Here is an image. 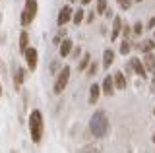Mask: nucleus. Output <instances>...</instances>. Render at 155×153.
I'll use <instances>...</instances> for the list:
<instances>
[{
	"label": "nucleus",
	"mask_w": 155,
	"mask_h": 153,
	"mask_svg": "<svg viewBox=\"0 0 155 153\" xmlns=\"http://www.w3.org/2000/svg\"><path fill=\"white\" fill-rule=\"evenodd\" d=\"M105 16H107V18H113V10H110V8H107V12H105Z\"/></svg>",
	"instance_id": "c756f323"
},
{
	"label": "nucleus",
	"mask_w": 155,
	"mask_h": 153,
	"mask_svg": "<svg viewBox=\"0 0 155 153\" xmlns=\"http://www.w3.org/2000/svg\"><path fill=\"white\" fill-rule=\"evenodd\" d=\"M93 20H95V14H93V12H89V14H87V21L91 23V21H93Z\"/></svg>",
	"instance_id": "c85d7f7f"
},
{
	"label": "nucleus",
	"mask_w": 155,
	"mask_h": 153,
	"mask_svg": "<svg viewBox=\"0 0 155 153\" xmlns=\"http://www.w3.org/2000/svg\"><path fill=\"white\" fill-rule=\"evenodd\" d=\"M80 54H81V49H80V47H78V49H76V47H74V50H72V58H80Z\"/></svg>",
	"instance_id": "a878e982"
},
{
	"label": "nucleus",
	"mask_w": 155,
	"mask_h": 153,
	"mask_svg": "<svg viewBox=\"0 0 155 153\" xmlns=\"http://www.w3.org/2000/svg\"><path fill=\"white\" fill-rule=\"evenodd\" d=\"M99 95H101V87L93 83V85L89 87V103H91V105H95V103H97V99H99Z\"/></svg>",
	"instance_id": "dca6fc26"
},
{
	"label": "nucleus",
	"mask_w": 155,
	"mask_h": 153,
	"mask_svg": "<svg viewBox=\"0 0 155 153\" xmlns=\"http://www.w3.org/2000/svg\"><path fill=\"white\" fill-rule=\"evenodd\" d=\"M89 128L91 132H93L95 138H105L107 134H109V116H107L105 111H97L93 112V116H91V122H89Z\"/></svg>",
	"instance_id": "f03ea898"
},
{
	"label": "nucleus",
	"mask_w": 155,
	"mask_h": 153,
	"mask_svg": "<svg viewBox=\"0 0 155 153\" xmlns=\"http://www.w3.org/2000/svg\"><path fill=\"white\" fill-rule=\"evenodd\" d=\"M113 80H114V89H126V78L122 72H114Z\"/></svg>",
	"instance_id": "ddd939ff"
},
{
	"label": "nucleus",
	"mask_w": 155,
	"mask_h": 153,
	"mask_svg": "<svg viewBox=\"0 0 155 153\" xmlns=\"http://www.w3.org/2000/svg\"><path fill=\"white\" fill-rule=\"evenodd\" d=\"M0 97H2V83H0Z\"/></svg>",
	"instance_id": "2f4dec72"
},
{
	"label": "nucleus",
	"mask_w": 155,
	"mask_h": 153,
	"mask_svg": "<svg viewBox=\"0 0 155 153\" xmlns=\"http://www.w3.org/2000/svg\"><path fill=\"white\" fill-rule=\"evenodd\" d=\"M143 66L147 72H155V54L153 52H149V54H143Z\"/></svg>",
	"instance_id": "4468645a"
},
{
	"label": "nucleus",
	"mask_w": 155,
	"mask_h": 153,
	"mask_svg": "<svg viewBox=\"0 0 155 153\" xmlns=\"http://www.w3.org/2000/svg\"><path fill=\"white\" fill-rule=\"evenodd\" d=\"M97 70H99V66H97L95 62H91V64L87 66V76H89V78H93V76L97 74Z\"/></svg>",
	"instance_id": "b1692460"
},
{
	"label": "nucleus",
	"mask_w": 155,
	"mask_h": 153,
	"mask_svg": "<svg viewBox=\"0 0 155 153\" xmlns=\"http://www.w3.org/2000/svg\"><path fill=\"white\" fill-rule=\"evenodd\" d=\"M60 56L64 58V56H70L72 54V50H74V41L72 39H62V43H60Z\"/></svg>",
	"instance_id": "9b49d317"
},
{
	"label": "nucleus",
	"mask_w": 155,
	"mask_h": 153,
	"mask_svg": "<svg viewBox=\"0 0 155 153\" xmlns=\"http://www.w3.org/2000/svg\"><path fill=\"white\" fill-rule=\"evenodd\" d=\"M37 10H39L37 0H25V6H23V12H21V25L23 27H29L33 23V20L37 18Z\"/></svg>",
	"instance_id": "7ed1b4c3"
},
{
	"label": "nucleus",
	"mask_w": 155,
	"mask_h": 153,
	"mask_svg": "<svg viewBox=\"0 0 155 153\" xmlns=\"http://www.w3.org/2000/svg\"><path fill=\"white\" fill-rule=\"evenodd\" d=\"M136 49L140 52H143V54H149V52H153V49H155V39H145L142 43H138Z\"/></svg>",
	"instance_id": "1a4fd4ad"
},
{
	"label": "nucleus",
	"mask_w": 155,
	"mask_h": 153,
	"mask_svg": "<svg viewBox=\"0 0 155 153\" xmlns=\"http://www.w3.org/2000/svg\"><path fill=\"white\" fill-rule=\"evenodd\" d=\"M147 29H155V18H149V21H147Z\"/></svg>",
	"instance_id": "cd10ccee"
},
{
	"label": "nucleus",
	"mask_w": 155,
	"mask_h": 153,
	"mask_svg": "<svg viewBox=\"0 0 155 153\" xmlns=\"http://www.w3.org/2000/svg\"><path fill=\"white\" fill-rule=\"evenodd\" d=\"M91 2V0H81V4H89Z\"/></svg>",
	"instance_id": "7c9ffc66"
},
{
	"label": "nucleus",
	"mask_w": 155,
	"mask_h": 153,
	"mask_svg": "<svg viewBox=\"0 0 155 153\" xmlns=\"http://www.w3.org/2000/svg\"><path fill=\"white\" fill-rule=\"evenodd\" d=\"M153 116H155V109H153Z\"/></svg>",
	"instance_id": "f704fd0d"
},
{
	"label": "nucleus",
	"mask_w": 155,
	"mask_h": 153,
	"mask_svg": "<svg viewBox=\"0 0 155 153\" xmlns=\"http://www.w3.org/2000/svg\"><path fill=\"white\" fill-rule=\"evenodd\" d=\"M27 49H29V33L21 31V35H19V50L25 52Z\"/></svg>",
	"instance_id": "f3484780"
},
{
	"label": "nucleus",
	"mask_w": 155,
	"mask_h": 153,
	"mask_svg": "<svg viewBox=\"0 0 155 153\" xmlns=\"http://www.w3.org/2000/svg\"><path fill=\"white\" fill-rule=\"evenodd\" d=\"M113 62H114V50L113 49H107L103 52V66H105V68H109Z\"/></svg>",
	"instance_id": "2eb2a0df"
},
{
	"label": "nucleus",
	"mask_w": 155,
	"mask_h": 153,
	"mask_svg": "<svg viewBox=\"0 0 155 153\" xmlns=\"http://www.w3.org/2000/svg\"><path fill=\"white\" fill-rule=\"evenodd\" d=\"M84 18H85V10H84V8H78V10H74L72 21H74L76 25H78V23H81V21H84Z\"/></svg>",
	"instance_id": "a211bd4d"
},
{
	"label": "nucleus",
	"mask_w": 155,
	"mask_h": 153,
	"mask_svg": "<svg viewBox=\"0 0 155 153\" xmlns=\"http://www.w3.org/2000/svg\"><path fill=\"white\" fill-rule=\"evenodd\" d=\"M105 12H107V0H97V14L105 16Z\"/></svg>",
	"instance_id": "4be33fe9"
},
{
	"label": "nucleus",
	"mask_w": 155,
	"mask_h": 153,
	"mask_svg": "<svg viewBox=\"0 0 155 153\" xmlns=\"http://www.w3.org/2000/svg\"><path fill=\"white\" fill-rule=\"evenodd\" d=\"M120 33H122V39L128 41V37L132 35V25H126V23H124V25H122V31H120Z\"/></svg>",
	"instance_id": "5701e85b"
},
{
	"label": "nucleus",
	"mask_w": 155,
	"mask_h": 153,
	"mask_svg": "<svg viewBox=\"0 0 155 153\" xmlns=\"http://www.w3.org/2000/svg\"><path fill=\"white\" fill-rule=\"evenodd\" d=\"M122 31V18L120 16H114L113 18V33H110V41H116Z\"/></svg>",
	"instance_id": "9d476101"
},
{
	"label": "nucleus",
	"mask_w": 155,
	"mask_h": 153,
	"mask_svg": "<svg viewBox=\"0 0 155 153\" xmlns=\"http://www.w3.org/2000/svg\"><path fill=\"white\" fill-rule=\"evenodd\" d=\"M23 58H25V64H27V70H35L37 68V58H39V54H37V49H33V47H29V49L23 52Z\"/></svg>",
	"instance_id": "39448f33"
},
{
	"label": "nucleus",
	"mask_w": 155,
	"mask_h": 153,
	"mask_svg": "<svg viewBox=\"0 0 155 153\" xmlns=\"http://www.w3.org/2000/svg\"><path fill=\"white\" fill-rule=\"evenodd\" d=\"M68 2H76V0H68Z\"/></svg>",
	"instance_id": "72a5a7b5"
},
{
	"label": "nucleus",
	"mask_w": 155,
	"mask_h": 153,
	"mask_svg": "<svg viewBox=\"0 0 155 153\" xmlns=\"http://www.w3.org/2000/svg\"><path fill=\"white\" fill-rule=\"evenodd\" d=\"M70 72H72L70 66H64V68L58 72V76H56V80H54V87H52V91H54L56 95H60L66 89L68 82H70Z\"/></svg>",
	"instance_id": "20e7f679"
},
{
	"label": "nucleus",
	"mask_w": 155,
	"mask_h": 153,
	"mask_svg": "<svg viewBox=\"0 0 155 153\" xmlns=\"http://www.w3.org/2000/svg\"><path fill=\"white\" fill-rule=\"evenodd\" d=\"M116 2H118V6L124 8V10H128V8L132 6V0H116Z\"/></svg>",
	"instance_id": "393cba45"
},
{
	"label": "nucleus",
	"mask_w": 155,
	"mask_h": 153,
	"mask_svg": "<svg viewBox=\"0 0 155 153\" xmlns=\"http://www.w3.org/2000/svg\"><path fill=\"white\" fill-rule=\"evenodd\" d=\"M29 134H31V142L33 143H41L43 142V134H45V120H43V112L41 111H31L29 114Z\"/></svg>",
	"instance_id": "f257e3e1"
},
{
	"label": "nucleus",
	"mask_w": 155,
	"mask_h": 153,
	"mask_svg": "<svg viewBox=\"0 0 155 153\" xmlns=\"http://www.w3.org/2000/svg\"><path fill=\"white\" fill-rule=\"evenodd\" d=\"M130 50H132V45H130V41L122 39V43H120V52H122V54H128Z\"/></svg>",
	"instance_id": "aec40b11"
},
{
	"label": "nucleus",
	"mask_w": 155,
	"mask_h": 153,
	"mask_svg": "<svg viewBox=\"0 0 155 153\" xmlns=\"http://www.w3.org/2000/svg\"><path fill=\"white\" fill-rule=\"evenodd\" d=\"M72 16H74V10H72L70 6H62V10L58 12V18H56V21H58V25H66L68 21L72 20Z\"/></svg>",
	"instance_id": "423d86ee"
},
{
	"label": "nucleus",
	"mask_w": 155,
	"mask_h": 153,
	"mask_svg": "<svg viewBox=\"0 0 155 153\" xmlns=\"http://www.w3.org/2000/svg\"><path fill=\"white\" fill-rule=\"evenodd\" d=\"M27 78V70L25 68H16V72H14V83H16V87H19L23 82H25Z\"/></svg>",
	"instance_id": "f8f14e48"
},
{
	"label": "nucleus",
	"mask_w": 155,
	"mask_h": 153,
	"mask_svg": "<svg viewBox=\"0 0 155 153\" xmlns=\"http://www.w3.org/2000/svg\"><path fill=\"white\" fill-rule=\"evenodd\" d=\"M80 153H97V147H91V145L89 147H84Z\"/></svg>",
	"instance_id": "bb28decb"
},
{
	"label": "nucleus",
	"mask_w": 155,
	"mask_h": 153,
	"mask_svg": "<svg viewBox=\"0 0 155 153\" xmlns=\"http://www.w3.org/2000/svg\"><path fill=\"white\" fill-rule=\"evenodd\" d=\"M132 33H134V35H142V33H143V23L142 21H136L134 25H132Z\"/></svg>",
	"instance_id": "412c9836"
},
{
	"label": "nucleus",
	"mask_w": 155,
	"mask_h": 153,
	"mask_svg": "<svg viewBox=\"0 0 155 153\" xmlns=\"http://www.w3.org/2000/svg\"><path fill=\"white\" fill-rule=\"evenodd\" d=\"M136 2H142V0H136Z\"/></svg>",
	"instance_id": "c9c22d12"
},
{
	"label": "nucleus",
	"mask_w": 155,
	"mask_h": 153,
	"mask_svg": "<svg viewBox=\"0 0 155 153\" xmlns=\"http://www.w3.org/2000/svg\"><path fill=\"white\" fill-rule=\"evenodd\" d=\"M130 68H132L134 72H136V76H140V78H147V70H145V66H143V62L140 60V58H132L130 60Z\"/></svg>",
	"instance_id": "0eeeda50"
},
{
	"label": "nucleus",
	"mask_w": 155,
	"mask_h": 153,
	"mask_svg": "<svg viewBox=\"0 0 155 153\" xmlns=\"http://www.w3.org/2000/svg\"><path fill=\"white\" fill-rule=\"evenodd\" d=\"M151 140H153V143H155V134H153V138H151Z\"/></svg>",
	"instance_id": "473e14b6"
},
{
	"label": "nucleus",
	"mask_w": 155,
	"mask_h": 153,
	"mask_svg": "<svg viewBox=\"0 0 155 153\" xmlns=\"http://www.w3.org/2000/svg\"><path fill=\"white\" fill-rule=\"evenodd\" d=\"M89 64H91V56H89V54L85 52V54L81 56L80 64H78V70H80V72H84V70H87V66H89Z\"/></svg>",
	"instance_id": "6ab92c4d"
},
{
	"label": "nucleus",
	"mask_w": 155,
	"mask_h": 153,
	"mask_svg": "<svg viewBox=\"0 0 155 153\" xmlns=\"http://www.w3.org/2000/svg\"><path fill=\"white\" fill-rule=\"evenodd\" d=\"M101 91H103L105 95H114V80H113V76H107V78L103 80V85H101Z\"/></svg>",
	"instance_id": "6e6552de"
}]
</instances>
